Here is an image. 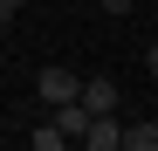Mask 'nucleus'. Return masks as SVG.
Wrapping results in <instances>:
<instances>
[{
    "mask_svg": "<svg viewBox=\"0 0 158 151\" xmlns=\"http://www.w3.org/2000/svg\"><path fill=\"white\" fill-rule=\"evenodd\" d=\"M41 103L48 110H55V103H76V96H83V76H76V69H41Z\"/></svg>",
    "mask_w": 158,
    "mask_h": 151,
    "instance_id": "obj_1",
    "label": "nucleus"
},
{
    "mask_svg": "<svg viewBox=\"0 0 158 151\" xmlns=\"http://www.w3.org/2000/svg\"><path fill=\"white\" fill-rule=\"evenodd\" d=\"M83 144H89V151H124V124H117V110H96L89 131H83Z\"/></svg>",
    "mask_w": 158,
    "mask_h": 151,
    "instance_id": "obj_2",
    "label": "nucleus"
},
{
    "mask_svg": "<svg viewBox=\"0 0 158 151\" xmlns=\"http://www.w3.org/2000/svg\"><path fill=\"white\" fill-rule=\"evenodd\" d=\"M48 117H55L62 131H69V144H83V131H89V117H96V110L83 103V96H76V103H55V110H48Z\"/></svg>",
    "mask_w": 158,
    "mask_h": 151,
    "instance_id": "obj_3",
    "label": "nucleus"
},
{
    "mask_svg": "<svg viewBox=\"0 0 158 151\" xmlns=\"http://www.w3.org/2000/svg\"><path fill=\"white\" fill-rule=\"evenodd\" d=\"M83 103H89V110H117V103H124V89L110 83V76H83Z\"/></svg>",
    "mask_w": 158,
    "mask_h": 151,
    "instance_id": "obj_4",
    "label": "nucleus"
},
{
    "mask_svg": "<svg viewBox=\"0 0 158 151\" xmlns=\"http://www.w3.org/2000/svg\"><path fill=\"white\" fill-rule=\"evenodd\" d=\"M124 151H158V117H144V124H124Z\"/></svg>",
    "mask_w": 158,
    "mask_h": 151,
    "instance_id": "obj_5",
    "label": "nucleus"
},
{
    "mask_svg": "<svg viewBox=\"0 0 158 151\" xmlns=\"http://www.w3.org/2000/svg\"><path fill=\"white\" fill-rule=\"evenodd\" d=\"M28 144H35V151H62V144H69V131H62V124H55V117H48V124H41V131H28Z\"/></svg>",
    "mask_w": 158,
    "mask_h": 151,
    "instance_id": "obj_6",
    "label": "nucleus"
},
{
    "mask_svg": "<svg viewBox=\"0 0 158 151\" xmlns=\"http://www.w3.org/2000/svg\"><path fill=\"white\" fill-rule=\"evenodd\" d=\"M144 76H151V83H158V41L144 48Z\"/></svg>",
    "mask_w": 158,
    "mask_h": 151,
    "instance_id": "obj_7",
    "label": "nucleus"
},
{
    "mask_svg": "<svg viewBox=\"0 0 158 151\" xmlns=\"http://www.w3.org/2000/svg\"><path fill=\"white\" fill-rule=\"evenodd\" d=\"M131 7H138V0H103V14H131Z\"/></svg>",
    "mask_w": 158,
    "mask_h": 151,
    "instance_id": "obj_8",
    "label": "nucleus"
}]
</instances>
